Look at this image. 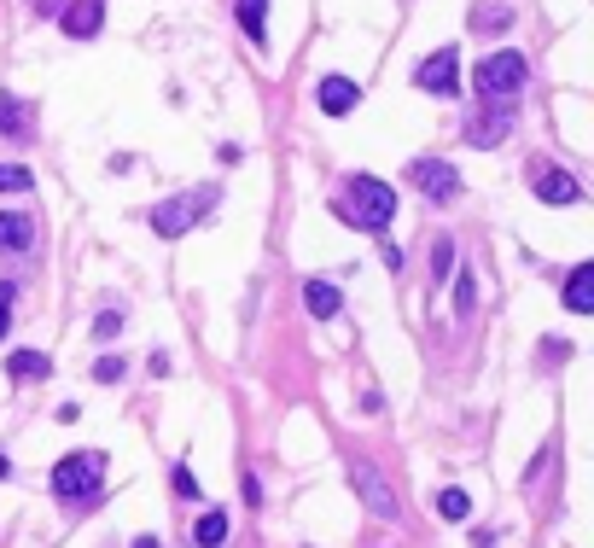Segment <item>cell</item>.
<instances>
[{"instance_id":"obj_1","label":"cell","mask_w":594,"mask_h":548,"mask_svg":"<svg viewBox=\"0 0 594 548\" xmlns=\"http://www.w3.org/2000/svg\"><path fill=\"white\" fill-rule=\"evenodd\" d=\"M350 205H338V216L350 222V228H367V234H385L396 216V193L379 181V175H350Z\"/></svg>"},{"instance_id":"obj_2","label":"cell","mask_w":594,"mask_h":548,"mask_svg":"<svg viewBox=\"0 0 594 548\" xmlns=\"http://www.w3.org/2000/svg\"><path fill=\"white\" fill-rule=\"evenodd\" d=\"M216 205H222V187H187V193H175V199H164V205L152 210V228H158L164 240H181V234L198 228Z\"/></svg>"},{"instance_id":"obj_3","label":"cell","mask_w":594,"mask_h":548,"mask_svg":"<svg viewBox=\"0 0 594 548\" xmlns=\"http://www.w3.org/2000/svg\"><path fill=\"white\" fill-rule=\"evenodd\" d=\"M99 473H105V455L88 449V455H65L59 467H53V490L65 496V502H82V508H99Z\"/></svg>"},{"instance_id":"obj_4","label":"cell","mask_w":594,"mask_h":548,"mask_svg":"<svg viewBox=\"0 0 594 548\" xmlns=\"http://www.w3.org/2000/svg\"><path fill=\"white\" fill-rule=\"evenodd\" d=\"M478 94L484 100H513L519 88H525V53H513V47H501V53H490L484 65H478Z\"/></svg>"},{"instance_id":"obj_5","label":"cell","mask_w":594,"mask_h":548,"mask_svg":"<svg viewBox=\"0 0 594 548\" xmlns=\"http://www.w3.org/2000/svg\"><path fill=\"white\" fill-rule=\"evenodd\" d=\"M350 484H356V496H362V508L367 514H379V519H402V502H396V490L385 484V473L367 461V455H356L350 461Z\"/></svg>"},{"instance_id":"obj_6","label":"cell","mask_w":594,"mask_h":548,"mask_svg":"<svg viewBox=\"0 0 594 548\" xmlns=\"http://www.w3.org/2000/svg\"><path fill=\"white\" fill-rule=\"evenodd\" d=\"M414 88H420V94H437V100H455V94H461V53H455V47H437L431 59H420Z\"/></svg>"},{"instance_id":"obj_7","label":"cell","mask_w":594,"mask_h":548,"mask_svg":"<svg viewBox=\"0 0 594 548\" xmlns=\"http://www.w3.org/2000/svg\"><path fill=\"white\" fill-rule=\"evenodd\" d=\"M408 181L426 193L431 205H455V199H461V175H455V164H443V158H414V164H408Z\"/></svg>"},{"instance_id":"obj_8","label":"cell","mask_w":594,"mask_h":548,"mask_svg":"<svg viewBox=\"0 0 594 548\" xmlns=\"http://www.w3.org/2000/svg\"><path fill=\"white\" fill-rule=\"evenodd\" d=\"M490 111H478L472 123H466V146H501V140L513 135V105L507 100H484Z\"/></svg>"},{"instance_id":"obj_9","label":"cell","mask_w":594,"mask_h":548,"mask_svg":"<svg viewBox=\"0 0 594 548\" xmlns=\"http://www.w3.org/2000/svg\"><path fill=\"white\" fill-rule=\"evenodd\" d=\"M530 193H536L542 205H577V199H583L577 175H565L560 164H536V175H530Z\"/></svg>"},{"instance_id":"obj_10","label":"cell","mask_w":594,"mask_h":548,"mask_svg":"<svg viewBox=\"0 0 594 548\" xmlns=\"http://www.w3.org/2000/svg\"><path fill=\"white\" fill-rule=\"evenodd\" d=\"M315 105H321L327 117H350V111L362 105V88H356L350 76H321V88H315Z\"/></svg>"},{"instance_id":"obj_11","label":"cell","mask_w":594,"mask_h":548,"mask_svg":"<svg viewBox=\"0 0 594 548\" xmlns=\"http://www.w3.org/2000/svg\"><path fill=\"white\" fill-rule=\"evenodd\" d=\"M99 18H105V0H70L59 24H65L70 41H94V35H99Z\"/></svg>"},{"instance_id":"obj_12","label":"cell","mask_w":594,"mask_h":548,"mask_svg":"<svg viewBox=\"0 0 594 548\" xmlns=\"http://www.w3.org/2000/svg\"><path fill=\"white\" fill-rule=\"evenodd\" d=\"M565 309L571 315H589L594 309V263H577V269L565 274Z\"/></svg>"},{"instance_id":"obj_13","label":"cell","mask_w":594,"mask_h":548,"mask_svg":"<svg viewBox=\"0 0 594 548\" xmlns=\"http://www.w3.org/2000/svg\"><path fill=\"white\" fill-rule=\"evenodd\" d=\"M30 245H35V216L0 210V251H30Z\"/></svg>"},{"instance_id":"obj_14","label":"cell","mask_w":594,"mask_h":548,"mask_svg":"<svg viewBox=\"0 0 594 548\" xmlns=\"http://www.w3.org/2000/svg\"><path fill=\"white\" fill-rule=\"evenodd\" d=\"M303 309H309L315 321H332V315L344 309V298H338L332 280H303Z\"/></svg>"},{"instance_id":"obj_15","label":"cell","mask_w":594,"mask_h":548,"mask_svg":"<svg viewBox=\"0 0 594 548\" xmlns=\"http://www.w3.org/2000/svg\"><path fill=\"white\" fill-rule=\"evenodd\" d=\"M0 135H6V140L30 135V105L18 100V94H0Z\"/></svg>"},{"instance_id":"obj_16","label":"cell","mask_w":594,"mask_h":548,"mask_svg":"<svg viewBox=\"0 0 594 548\" xmlns=\"http://www.w3.org/2000/svg\"><path fill=\"white\" fill-rule=\"evenodd\" d=\"M507 24H513V6H501V0H478L472 6V30L478 35H501Z\"/></svg>"},{"instance_id":"obj_17","label":"cell","mask_w":594,"mask_h":548,"mask_svg":"<svg viewBox=\"0 0 594 548\" xmlns=\"http://www.w3.org/2000/svg\"><path fill=\"white\" fill-rule=\"evenodd\" d=\"M6 374L12 379H47L53 374V356H41V350H12V356H6Z\"/></svg>"},{"instance_id":"obj_18","label":"cell","mask_w":594,"mask_h":548,"mask_svg":"<svg viewBox=\"0 0 594 548\" xmlns=\"http://www.w3.org/2000/svg\"><path fill=\"white\" fill-rule=\"evenodd\" d=\"M193 543H198V548H222V543H228V514H222V508L198 514V525H193Z\"/></svg>"},{"instance_id":"obj_19","label":"cell","mask_w":594,"mask_h":548,"mask_svg":"<svg viewBox=\"0 0 594 548\" xmlns=\"http://www.w3.org/2000/svg\"><path fill=\"white\" fill-rule=\"evenodd\" d=\"M263 12H268V0H239V30L251 35L257 47L268 41V18H263Z\"/></svg>"},{"instance_id":"obj_20","label":"cell","mask_w":594,"mask_h":548,"mask_svg":"<svg viewBox=\"0 0 594 548\" xmlns=\"http://www.w3.org/2000/svg\"><path fill=\"white\" fill-rule=\"evenodd\" d=\"M437 514H443V519H455V525H461V519H472V496H466L461 484H449V490L437 496Z\"/></svg>"},{"instance_id":"obj_21","label":"cell","mask_w":594,"mask_h":548,"mask_svg":"<svg viewBox=\"0 0 594 548\" xmlns=\"http://www.w3.org/2000/svg\"><path fill=\"white\" fill-rule=\"evenodd\" d=\"M35 187V170L24 164H0V193H30Z\"/></svg>"},{"instance_id":"obj_22","label":"cell","mask_w":594,"mask_h":548,"mask_svg":"<svg viewBox=\"0 0 594 548\" xmlns=\"http://www.w3.org/2000/svg\"><path fill=\"white\" fill-rule=\"evenodd\" d=\"M123 333V309H105V315H94V339H117Z\"/></svg>"},{"instance_id":"obj_23","label":"cell","mask_w":594,"mask_h":548,"mask_svg":"<svg viewBox=\"0 0 594 548\" xmlns=\"http://www.w3.org/2000/svg\"><path fill=\"white\" fill-rule=\"evenodd\" d=\"M94 379H99V385H117V379H123V356H99Z\"/></svg>"},{"instance_id":"obj_24","label":"cell","mask_w":594,"mask_h":548,"mask_svg":"<svg viewBox=\"0 0 594 548\" xmlns=\"http://www.w3.org/2000/svg\"><path fill=\"white\" fill-rule=\"evenodd\" d=\"M12 304H18V286L0 280V339H6V327H12Z\"/></svg>"},{"instance_id":"obj_25","label":"cell","mask_w":594,"mask_h":548,"mask_svg":"<svg viewBox=\"0 0 594 548\" xmlns=\"http://www.w3.org/2000/svg\"><path fill=\"white\" fill-rule=\"evenodd\" d=\"M449 269H455V245H449V240H437V251H431V274L443 280Z\"/></svg>"},{"instance_id":"obj_26","label":"cell","mask_w":594,"mask_h":548,"mask_svg":"<svg viewBox=\"0 0 594 548\" xmlns=\"http://www.w3.org/2000/svg\"><path fill=\"white\" fill-rule=\"evenodd\" d=\"M175 496H181V502H198V479L187 467H175Z\"/></svg>"},{"instance_id":"obj_27","label":"cell","mask_w":594,"mask_h":548,"mask_svg":"<svg viewBox=\"0 0 594 548\" xmlns=\"http://www.w3.org/2000/svg\"><path fill=\"white\" fill-rule=\"evenodd\" d=\"M239 490H245V502H251V508H263V479H257V473H245Z\"/></svg>"},{"instance_id":"obj_28","label":"cell","mask_w":594,"mask_h":548,"mask_svg":"<svg viewBox=\"0 0 594 548\" xmlns=\"http://www.w3.org/2000/svg\"><path fill=\"white\" fill-rule=\"evenodd\" d=\"M129 548H158V537H134V543Z\"/></svg>"},{"instance_id":"obj_29","label":"cell","mask_w":594,"mask_h":548,"mask_svg":"<svg viewBox=\"0 0 594 548\" xmlns=\"http://www.w3.org/2000/svg\"><path fill=\"white\" fill-rule=\"evenodd\" d=\"M6 473H12V461H6V455H0V479H6Z\"/></svg>"}]
</instances>
